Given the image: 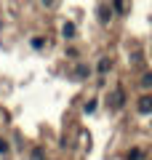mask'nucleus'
<instances>
[{
	"label": "nucleus",
	"instance_id": "7ed1b4c3",
	"mask_svg": "<svg viewBox=\"0 0 152 160\" xmlns=\"http://www.w3.org/2000/svg\"><path fill=\"white\" fill-rule=\"evenodd\" d=\"M109 16H112V11H109L107 6H101V8H99V19H101L104 24H107V22H109Z\"/></svg>",
	"mask_w": 152,
	"mask_h": 160
},
{
	"label": "nucleus",
	"instance_id": "1a4fd4ad",
	"mask_svg": "<svg viewBox=\"0 0 152 160\" xmlns=\"http://www.w3.org/2000/svg\"><path fill=\"white\" fill-rule=\"evenodd\" d=\"M32 48H43V38H35L32 40Z\"/></svg>",
	"mask_w": 152,
	"mask_h": 160
},
{
	"label": "nucleus",
	"instance_id": "423d86ee",
	"mask_svg": "<svg viewBox=\"0 0 152 160\" xmlns=\"http://www.w3.org/2000/svg\"><path fill=\"white\" fill-rule=\"evenodd\" d=\"M141 86H144V88L152 86V75H144V78H141Z\"/></svg>",
	"mask_w": 152,
	"mask_h": 160
},
{
	"label": "nucleus",
	"instance_id": "39448f33",
	"mask_svg": "<svg viewBox=\"0 0 152 160\" xmlns=\"http://www.w3.org/2000/svg\"><path fill=\"white\" fill-rule=\"evenodd\" d=\"M107 69H109V62H107V59H101V62H99V72H107Z\"/></svg>",
	"mask_w": 152,
	"mask_h": 160
},
{
	"label": "nucleus",
	"instance_id": "20e7f679",
	"mask_svg": "<svg viewBox=\"0 0 152 160\" xmlns=\"http://www.w3.org/2000/svg\"><path fill=\"white\" fill-rule=\"evenodd\" d=\"M62 35H64V38H72V35H75V24H64V27H62Z\"/></svg>",
	"mask_w": 152,
	"mask_h": 160
},
{
	"label": "nucleus",
	"instance_id": "9d476101",
	"mask_svg": "<svg viewBox=\"0 0 152 160\" xmlns=\"http://www.w3.org/2000/svg\"><path fill=\"white\" fill-rule=\"evenodd\" d=\"M0 152H8V144H6V139H0Z\"/></svg>",
	"mask_w": 152,
	"mask_h": 160
},
{
	"label": "nucleus",
	"instance_id": "6e6552de",
	"mask_svg": "<svg viewBox=\"0 0 152 160\" xmlns=\"http://www.w3.org/2000/svg\"><path fill=\"white\" fill-rule=\"evenodd\" d=\"M141 158V152H139V149H134V152H128V160H139Z\"/></svg>",
	"mask_w": 152,
	"mask_h": 160
},
{
	"label": "nucleus",
	"instance_id": "f257e3e1",
	"mask_svg": "<svg viewBox=\"0 0 152 160\" xmlns=\"http://www.w3.org/2000/svg\"><path fill=\"white\" fill-rule=\"evenodd\" d=\"M123 99H125L123 88H115L112 96H109V102H112V109H120V107H123Z\"/></svg>",
	"mask_w": 152,
	"mask_h": 160
},
{
	"label": "nucleus",
	"instance_id": "0eeeda50",
	"mask_svg": "<svg viewBox=\"0 0 152 160\" xmlns=\"http://www.w3.org/2000/svg\"><path fill=\"white\" fill-rule=\"evenodd\" d=\"M32 160H43V149H40V147L32 149Z\"/></svg>",
	"mask_w": 152,
	"mask_h": 160
},
{
	"label": "nucleus",
	"instance_id": "f03ea898",
	"mask_svg": "<svg viewBox=\"0 0 152 160\" xmlns=\"http://www.w3.org/2000/svg\"><path fill=\"white\" fill-rule=\"evenodd\" d=\"M139 112L141 115H149L152 112V96H141L139 99Z\"/></svg>",
	"mask_w": 152,
	"mask_h": 160
}]
</instances>
